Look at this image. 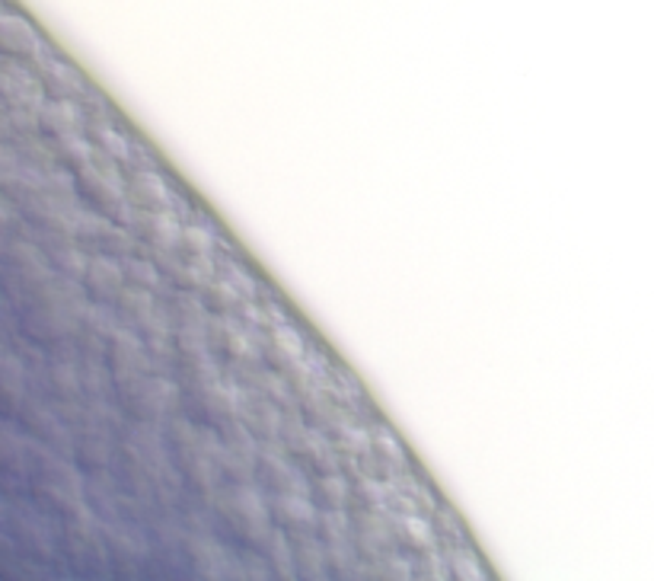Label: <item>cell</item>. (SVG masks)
Returning <instances> with one entry per match:
<instances>
[{
    "label": "cell",
    "mask_w": 654,
    "mask_h": 581,
    "mask_svg": "<svg viewBox=\"0 0 654 581\" xmlns=\"http://www.w3.org/2000/svg\"><path fill=\"white\" fill-rule=\"evenodd\" d=\"M13 530H17V537L27 550L39 552V556H52V550H55V530L45 518V511L35 508V505H20L13 511Z\"/></svg>",
    "instance_id": "16"
},
{
    "label": "cell",
    "mask_w": 654,
    "mask_h": 581,
    "mask_svg": "<svg viewBox=\"0 0 654 581\" xmlns=\"http://www.w3.org/2000/svg\"><path fill=\"white\" fill-rule=\"evenodd\" d=\"M256 550L268 559V566H275V569H287L291 566V547H287L285 534L282 530H268L262 540L256 543Z\"/></svg>",
    "instance_id": "27"
},
{
    "label": "cell",
    "mask_w": 654,
    "mask_h": 581,
    "mask_svg": "<svg viewBox=\"0 0 654 581\" xmlns=\"http://www.w3.org/2000/svg\"><path fill=\"white\" fill-rule=\"evenodd\" d=\"M179 397H182L179 380L167 374H144L141 380L115 390V400L125 409L128 422H150V425H167L172 409L179 406Z\"/></svg>",
    "instance_id": "3"
},
{
    "label": "cell",
    "mask_w": 654,
    "mask_h": 581,
    "mask_svg": "<svg viewBox=\"0 0 654 581\" xmlns=\"http://www.w3.org/2000/svg\"><path fill=\"white\" fill-rule=\"evenodd\" d=\"M272 339H275V349L285 351L287 358H300L304 355V339H300V332L294 326H275Z\"/></svg>",
    "instance_id": "31"
},
{
    "label": "cell",
    "mask_w": 654,
    "mask_h": 581,
    "mask_svg": "<svg viewBox=\"0 0 654 581\" xmlns=\"http://www.w3.org/2000/svg\"><path fill=\"white\" fill-rule=\"evenodd\" d=\"M150 240L160 250H176V246H182V228L176 224V218H170V214H157L150 221Z\"/></svg>",
    "instance_id": "29"
},
{
    "label": "cell",
    "mask_w": 654,
    "mask_h": 581,
    "mask_svg": "<svg viewBox=\"0 0 654 581\" xmlns=\"http://www.w3.org/2000/svg\"><path fill=\"white\" fill-rule=\"evenodd\" d=\"M106 365H109V374L115 380V390L141 380L144 374H157L154 368V355L144 346L141 332L131 329V326H118L109 339V349H106Z\"/></svg>",
    "instance_id": "6"
},
{
    "label": "cell",
    "mask_w": 654,
    "mask_h": 581,
    "mask_svg": "<svg viewBox=\"0 0 654 581\" xmlns=\"http://www.w3.org/2000/svg\"><path fill=\"white\" fill-rule=\"evenodd\" d=\"M182 246L189 253H196V256H208L211 246H214V240H211V233L204 231V228L192 224V228H182Z\"/></svg>",
    "instance_id": "32"
},
{
    "label": "cell",
    "mask_w": 654,
    "mask_h": 581,
    "mask_svg": "<svg viewBox=\"0 0 654 581\" xmlns=\"http://www.w3.org/2000/svg\"><path fill=\"white\" fill-rule=\"evenodd\" d=\"M77 196H81V202L89 208V211H99V214H109L115 221H131V202H128V186H125V179L115 173L113 160L109 157H103V163H99V157H93L86 167H81L77 173Z\"/></svg>",
    "instance_id": "4"
},
{
    "label": "cell",
    "mask_w": 654,
    "mask_h": 581,
    "mask_svg": "<svg viewBox=\"0 0 654 581\" xmlns=\"http://www.w3.org/2000/svg\"><path fill=\"white\" fill-rule=\"evenodd\" d=\"M272 518L287 527V530H310L319 521L310 493H291V495H272Z\"/></svg>",
    "instance_id": "20"
},
{
    "label": "cell",
    "mask_w": 654,
    "mask_h": 581,
    "mask_svg": "<svg viewBox=\"0 0 654 581\" xmlns=\"http://www.w3.org/2000/svg\"><path fill=\"white\" fill-rule=\"evenodd\" d=\"M20 419H23V429L29 435L35 437L39 444L52 447V451H61V454H71L74 457V429L71 422L61 415V409L55 403H45V400H27L23 409H20Z\"/></svg>",
    "instance_id": "9"
},
{
    "label": "cell",
    "mask_w": 654,
    "mask_h": 581,
    "mask_svg": "<svg viewBox=\"0 0 654 581\" xmlns=\"http://www.w3.org/2000/svg\"><path fill=\"white\" fill-rule=\"evenodd\" d=\"M39 131L45 138H67L84 131V109L74 99H45L39 109Z\"/></svg>",
    "instance_id": "18"
},
{
    "label": "cell",
    "mask_w": 654,
    "mask_h": 581,
    "mask_svg": "<svg viewBox=\"0 0 654 581\" xmlns=\"http://www.w3.org/2000/svg\"><path fill=\"white\" fill-rule=\"evenodd\" d=\"M84 288L89 300H99V304H118V297L125 294L128 282H125V268L115 256H106V253H93L89 256V265L84 272Z\"/></svg>",
    "instance_id": "11"
},
{
    "label": "cell",
    "mask_w": 654,
    "mask_h": 581,
    "mask_svg": "<svg viewBox=\"0 0 654 581\" xmlns=\"http://www.w3.org/2000/svg\"><path fill=\"white\" fill-rule=\"evenodd\" d=\"M29 397V365L20 351L0 346V400L3 406L23 409Z\"/></svg>",
    "instance_id": "19"
},
{
    "label": "cell",
    "mask_w": 654,
    "mask_h": 581,
    "mask_svg": "<svg viewBox=\"0 0 654 581\" xmlns=\"http://www.w3.org/2000/svg\"><path fill=\"white\" fill-rule=\"evenodd\" d=\"M256 479L262 493L268 495H291V493H310V483L304 479V473L297 466L278 461L275 454L259 457Z\"/></svg>",
    "instance_id": "17"
},
{
    "label": "cell",
    "mask_w": 654,
    "mask_h": 581,
    "mask_svg": "<svg viewBox=\"0 0 654 581\" xmlns=\"http://www.w3.org/2000/svg\"><path fill=\"white\" fill-rule=\"evenodd\" d=\"M96 147H99L103 157H109V160H128V157H131V141H128V135L118 131V128H99V131H96Z\"/></svg>",
    "instance_id": "28"
},
{
    "label": "cell",
    "mask_w": 654,
    "mask_h": 581,
    "mask_svg": "<svg viewBox=\"0 0 654 581\" xmlns=\"http://www.w3.org/2000/svg\"><path fill=\"white\" fill-rule=\"evenodd\" d=\"M49 250V260L55 265V272L67 278H84L89 253L74 240V236H49V243H42Z\"/></svg>",
    "instance_id": "21"
},
{
    "label": "cell",
    "mask_w": 654,
    "mask_h": 581,
    "mask_svg": "<svg viewBox=\"0 0 654 581\" xmlns=\"http://www.w3.org/2000/svg\"><path fill=\"white\" fill-rule=\"evenodd\" d=\"M45 390L52 393L55 403H81L86 400L84 393V368L74 355H55L52 361H45Z\"/></svg>",
    "instance_id": "13"
},
{
    "label": "cell",
    "mask_w": 654,
    "mask_h": 581,
    "mask_svg": "<svg viewBox=\"0 0 654 581\" xmlns=\"http://www.w3.org/2000/svg\"><path fill=\"white\" fill-rule=\"evenodd\" d=\"M0 317H3V297H0Z\"/></svg>",
    "instance_id": "34"
},
{
    "label": "cell",
    "mask_w": 654,
    "mask_h": 581,
    "mask_svg": "<svg viewBox=\"0 0 654 581\" xmlns=\"http://www.w3.org/2000/svg\"><path fill=\"white\" fill-rule=\"evenodd\" d=\"M128 192L135 196V202L147 204V208H164L172 202L170 186L164 176H157L154 170H138L128 179Z\"/></svg>",
    "instance_id": "22"
},
{
    "label": "cell",
    "mask_w": 654,
    "mask_h": 581,
    "mask_svg": "<svg viewBox=\"0 0 654 581\" xmlns=\"http://www.w3.org/2000/svg\"><path fill=\"white\" fill-rule=\"evenodd\" d=\"M0 99L7 103V109H42L45 87L32 61L0 55Z\"/></svg>",
    "instance_id": "8"
},
{
    "label": "cell",
    "mask_w": 654,
    "mask_h": 581,
    "mask_svg": "<svg viewBox=\"0 0 654 581\" xmlns=\"http://www.w3.org/2000/svg\"><path fill=\"white\" fill-rule=\"evenodd\" d=\"M29 483H32L35 501L61 518H67L71 511L86 505L84 466L71 461V454L52 451L45 444H39V451H35V466H32Z\"/></svg>",
    "instance_id": "1"
},
{
    "label": "cell",
    "mask_w": 654,
    "mask_h": 581,
    "mask_svg": "<svg viewBox=\"0 0 654 581\" xmlns=\"http://www.w3.org/2000/svg\"><path fill=\"white\" fill-rule=\"evenodd\" d=\"M122 268H125V282H128V288H141V290H154L160 285V272H157V265L150 260H144V256H128V260L122 262Z\"/></svg>",
    "instance_id": "25"
},
{
    "label": "cell",
    "mask_w": 654,
    "mask_h": 581,
    "mask_svg": "<svg viewBox=\"0 0 654 581\" xmlns=\"http://www.w3.org/2000/svg\"><path fill=\"white\" fill-rule=\"evenodd\" d=\"M240 294L243 290L236 288L233 282H224V285H211L208 288V294H204V307L208 310H230V307H236V300H240Z\"/></svg>",
    "instance_id": "30"
},
{
    "label": "cell",
    "mask_w": 654,
    "mask_h": 581,
    "mask_svg": "<svg viewBox=\"0 0 654 581\" xmlns=\"http://www.w3.org/2000/svg\"><path fill=\"white\" fill-rule=\"evenodd\" d=\"M32 64H35V71H39V77H42L45 96H52V99H74V96L84 93V77L77 74V67L67 64V61L55 59L49 49H42V52L32 59Z\"/></svg>",
    "instance_id": "14"
},
{
    "label": "cell",
    "mask_w": 654,
    "mask_h": 581,
    "mask_svg": "<svg viewBox=\"0 0 654 581\" xmlns=\"http://www.w3.org/2000/svg\"><path fill=\"white\" fill-rule=\"evenodd\" d=\"M74 240L84 246L86 253H106L115 260H128L138 250L135 236L125 231L122 221H115L109 214H99V211H89V208H84V214L74 224Z\"/></svg>",
    "instance_id": "7"
},
{
    "label": "cell",
    "mask_w": 654,
    "mask_h": 581,
    "mask_svg": "<svg viewBox=\"0 0 654 581\" xmlns=\"http://www.w3.org/2000/svg\"><path fill=\"white\" fill-rule=\"evenodd\" d=\"M179 403H182L186 415H192L196 422L208 425V429H224L240 412V397L230 390L224 374L214 380H204V383L182 387Z\"/></svg>",
    "instance_id": "5"
},
{
    "label": "cell",
    "mask_w": 654,
    "mask_h": 581,
    "mask_svg": "<svg viewBox=\"0 0 654 581\" xmlns=\"http://www.w3.org/2000/svg\"><path fill=\"white\" fill-rule=\"evenodd\" d=\"M35 451H39V441L29 432L10 422H0V469L3 473L29 479L35 466Z\"/></svg>",
    "instance_id": "12"
},
{
    "label": "cell",
    "mask_w": 654,
    "mask_h": 581,
    "mask_svg": "<svg viewBox=\"0 0 654 581\" xmlns=\"http://www.w3.org/2000/svg\"><path fill=\"white\" fill-rule=\"evenodd\" d=\"M211 342H214V349L221 351L228 361H233V365L250 361V358L256 355L253 339H250L246 332H240L236 326H218V329H211Z\"/></svg>",
    "instance_id": "23"
},
{
    "label": "cell",
    "mask_w": 654,
    "mask_h": 581,
    "mask_svg": "<svg viewBox=\"0 0 654 581\" xmlns=\"http://www.w3.org/2000/svg\"><path fill=\"white\" fill-rule=\"evenodd\" d=\"M55 160L61 163V167H67V170H81V167H86L93 157H96V147L89 145L84 138V131L81 135H67V138H57L55 141Z\"/></svg>",
    "instance_id": "24"
},
{
    "label": "cell",
    "mask_w": 654,
    "mask_h": 581,
    "mask_svg": "<svg viewBox=\"0 0 654 581\" xmlns=\"http://www.w3.org/2000/svg\"><path fill=\"white\" fill-rule=\"evenodd\" d=\"M314 493L319 495L323 505H329V508H345V505H348V495H351V486H348V479L339 476V473H323L314 483Z\"/></svg>",
    "instance_id": "26"
},
{
    "label": "cell",
    "mask_w": 654,
    "mask_h": 581,
    "mask_svg": "<svg viewBox=\"0 0 654 581\" xmlns=\"http://www.w3.org/2000/svg\"><path fill=\"white\" fill-rule=\"evenodd\" d=\"M122 435L113 432H81L74 441V461L84 466V473H106L118 464Z\"/></svg>",
    "instance_id": "15"
},
{
    "label": "cell",
    "mask_w": 654,
    "mask_h": 581,
    "mask_svg": "<svg viewBox=\"0 0 654 581\" xmlns=\"http://www.w3.org/2000/svg\"><path fill=\"white\" fill-rule=\"evenodd\" d=\"M42 49H45V39L27 13L3 10V17H0V55L32 61Z\"/></svg>",
    "instance_id": "10"
},
{
    "label": "cell",
    "mask_w": 654,
    "mask_h": 581,
    "mask_svg": "<svg viewBox=\"0 0 654 581\" xmlns=\"http://www.w3.org/2000/svg\"><path fill=\"white\" fill-rule=\"evenodd\" d=\"M377 451H383L387 457H393V461H402V447H399V441L393 435H380L377 441Z\"/></svg>",
    "instance_id": "33"
},
{
    "label": "cell",
    "mask_w": 654,
    "mask_h": 581,
    "mask_svg": "<svg viewBox=\"0 0 654 581\" xmlns=\"http://www.w3.org/2000/svg\"><path fill=\"white\" fill-rule=\"evenodd\" d=\"M211 515L214 521H221L230 540L243 547H256L275 521L268 498L256 493L253 483H230V489H221L211 505Z\"/></svg>",
    "instance_id": "2"
}]
</instances>
